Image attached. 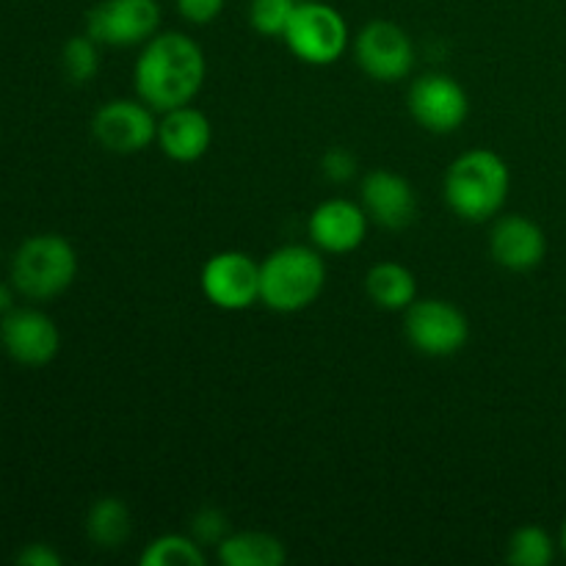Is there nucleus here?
Instances as JSON below:
<instances>
[{
	"mask_svg": "<svg viewBox=\"0 0 566 566\" xmlns=\"http://www.w3.org/2000/svg\"><path fill=\"white\" fill-rule=\"evenodd\" d=\"M175 3L186 22H191V25H210V22L221 17L227 0H175Z\"/></svg>",
	"mask_w": 566,
	"mask_h": 566,
	"instance_id": "obj_26",
	"label": "nucleus"
},
{
	"mask_svg": "<svg viewBox=\"0 0 566 566\" xmlns=\"http://www.w3.org/2000/svg\"><path fill=\"white\" fill-rule=\"evenodd\" d=\"M230 534V523H227V514L219 512L213 506H205L193 514L191 520V536L202 547L216 545L219 547L224 542V536Z\"/></svg>",
	"mask_w": 566,
	"mask_h": 566,
	"instance_id": "obj_24",
	"label": "nucleus"
},
{
	"mask_svg": "<svg viewBox=\"0 0 566 566\" xmlns=\"http://www.w3.org/2000/svg\"><path fill=\"white\" fill-rule=\"evenodd\" d=\"M354 59L370 81L396 83L412 72L415 42L396 22L374 20L354 39Z\"/></svg>",
	"mask_w": 566,
	"mask_h": 566,
	"instance_id": "obj_10",
	"label": "nucleus"
},
{
	"mask_svg": "<svg viewBox=\"0 0 566 566\" xmlns=\"http://www.w3.org/2000/svg\"><path fill=\"white\" fill-rule=\"evenodd\" d=\"M490 254L501 269L525 274L542 265L547 254V235L525 216H503L490 232Z\"/></svg>",
	"mask_w": 566,
	"mask_h": 566,
	"instance_id": "obj_15",
	"label": "nucleus"
},
{
	"mask_svg": "<svg viewBox=\"0 0 566 566\" xmlns=\"http://www.w3.org/2000/svg\"><path fill=\"white\" fill-rule=\"evenodd\" d=\"M370 219L359 202L346 197L324 199L307 219V235L324 254L357 252L368 238Z\"/></svg>",
	"mask_w": 566,
	"mask_h": 566,
	"instance_id": "obj_14",
	"label": "nucleus"
},
{
	"mask_svg": "<svg viewBox=\"0 0 566 566\" xmlns=\"http://www.w3.org/2000/svg\"><path fill=\"white\" fill-rule=\"evenodd\" d=\"M298 0H249V25L269 39H282Z\"/></svg>",
	"mask_w": 566,
	"mask_h": 566,
	"instance_id": "obj_23",
	"label": "nucleus"
},
{
	"mask_svg": "<svg viewBox=\"0 0 566 566\" xmlns=\"http://www.w3.org/2000/svg\"><path fill=\"white\" fill-rule=\"evenodd\" d=\"M17 564L22 566H61V556L44 542H33L17 553Z\"/></svg>",
	"mask_w": 566,
	"mask_h": 566,
	"instance_id": "obj_27",
	"label": "nucleus"
},
{
	"mask_svg": "<svg viewBox=\"0 0 566 566\" xmlns=\"http://www.w3.org/2000/svg\"><path fill=\"white\" fill-rule=\"evenodd\" d=\"M92 136L116 155H138L158 138V116L144 99H111L92 119Z\"/></svg>",
	"mask_w": 566,
	"mask_h": 566,
	"instance_id": "obj_11",
	"label": "nucleus"
},
{
	"mask_svg": "<svg viewBox=\"0 0 566 566\" xmlns=\"http://www.w3.org/2000/svg\"><path fill=\"white\" fill-rule=\"evenodd\" d=\"M562 551L566 553V523H564V528H562Z\"/></svg>",
	"mask_w": 566,
	"mask_h": 566,
	"instance_id": "obj_29",
	"label": "nucleus"
},
{
	"mask_svg": "<svg viewBox=\"0 0 566 566\" xmlns=\"http://www.w3.org/2000/svg\"><path fill=\"white\" fill-rule=\"evenodd\" d=\"M0 346L22 368H44L61 352V332L48 313L14 307L0 315Z\"/></svg>",
	"mask_w": 566,
	"mask_h": 566,
	"instance_id": "obj_12",
	"label": "nucleus"
},
{
	"mask_svg": "<svg viewBox=\"0 0 566 566\" xmlns=\"http://www.w3.org/2000/svg\"><path fill=\"white\" fill-rule=\"evenodd\" d=\"M512 191V169L495 149L475 147L459 155L446 171V202L462 221L495 219Z\"/></svg>",
	"mask_w": 566,
	"mask_h": 566,
	"instance_id": "obj_2",
	"label": "nucleus"
},
{
	"mask_svg": "<svg viewBox=\"0 0 566 566\" xmlns=\"http://www.w3.org/2000/svg\"><path fill=\"white\" fill-rule=\"evenodd\" d=\"M142 566H205V547L191 534H164L142 553Z\"/></svg>",
	"mask_w": 566,
	"mask_h": 566,
	"instance_id": "obj_20",
	"label": "nucleus"
},
{
	"mask_svg": "<svg viewBox=\"0 0 566 566\" xmlns=\"http://www.w3.org/2000/svg\"><path fill=\"white\" fill-rule=\"evenodd\" d=\"M61 66L75 86H86L99 72V44L88 33L66 39L64 50H61Z\"/></svg>",
	"mask_w": 566,
	"mask_h": 566,
	"instance_id": "obj_22",
	"label": "nucleus"
},
{
	"mask_svg": "<svg viewBox=\"0 0 566 566\" xmlns=\"http://www.w3.org/2000/svg\"><path fill=\"white\" fill-rule=\"evenodd\" d=\"M14 296H17V287L9 285V282H0V315H6L9 310H14Z\"/></svg>",
	"mask_w": 566,
	"mask_h": 566,
	"instance_id": "obj_28",
	"label": "nucleus"
},
{
	"mask_svg": "<svg viewBox=\"0 0 566 566\" xmlns=\"http://www.w3.org/2000/svg\"><path fill=\"white\" fill-rule=\"evenodd\" d=\"M208 77V61L197 39L182 31H158L147 44H142L133 83L138 99L155 114H166L180 105H191L199 97Z\"/></svg>",
	"mask_w": 566,
	"mask_h": 566,
	"instance_id": "obj_1",
	"label": "nucleus"
},
{
	"mask_svg": "<svg viewBox=\"0 0 566 566\" xmlns=\"http://www.w3.org/2000/svg\"><path fill=\"white\" fill-rule=\"evenodd\" d=\"M321 175H324V180L343 186V182L354 180V175H357V158L343 147L329 149V153L321 158Z\"/></svg>",
	"mask_w": 566,
	"mask_h": 566,
	"instance_id": "obj_25",
	"label": "nucleus"
},
{
	"mask_svg": "<svg viewBox=\"0 0 566 566\" xmlns=\"http://www.w3.org/2000/svg\"><path fill=\"white\" fill-rule=\"evenodd\" d=\"M359 205L374 224L390 232L407 230L418 219V193L412 182L390 169H374L363 177Z\"/></svg>",
	"mask_w": 566,
	"mask_h": 566,
	"instance_id": "obj_13",
	"label": "nucleus"
},
{
	"mask_svg": "<svg viewBox=\"0 0 566 566\" xmlns=\"http://www.w3.org/2000/svg\"><path fill=\"white\" fill-rule=\"evenodd\" d=\"M155 144L175 164H193L213 144V125L193 103L180 105V108L160 114Z\"/></svg>",
	"mask_w": 566,
	"mask_h": 566,
	"instance_id": "obj_16",
	"label": "nucleus"
},
{
	"mask_svg": "<svg viewBox=\"0 0 566 566\" xmlns=\"http://www.w3.org/2000/svg\"><path fill=\"white\" fill-rule=\"evenodd\" d=\"M403 335L426 357H453L470 340V321L446 298H418L403 313Z\"/></svg>",
	"mask_w": 566,
	"mask_h": 566,
	"instance_id": "obj_6",
	"label": "nucleus"
},
{
	"mask_svg": "<svg viewBox=\"0 0 566 566\" xmlns=\"http://www.w3.org/2000/svg\"><path fill=\"white\" fill-rule=\"evenodd\" d=\"M407 108L423 130L448 136L468 122L470 97L457 77L446 72H426L409 86Z\"/></svg>",
	"mask_w": 566,
	"mask_h": 566,
	"instance_id": "obj_8",
	"label": "nucleus"
},
{
	"mask_svg": "<svg viewBox=\"0 0 566 566\" xmlns=\"http://www.w3.org/2000/svg\"><path fill=\"white\" fill-rule=\"evenodd\" d=\"M216 551H219V562L224 566H280L287 558L282 539H276L274 534H265V531L227 534Z\"/></svg>",
	"mask_w": 566,
	"mask_h": 566,
	"instance_id": "obj_18",
	"label": "nucleus"
},
{
	"mask_svg": "<svg viewBox=\"0 0 566 566\" xmlns=\"http://www.w3.org/2000/svg\"><path fill=\"white\" fill-rule=\"evenodd\" d=\"M205 298L227 313H241L260 302V263L247 252L224 249L202 265Z\"/></svg>",
	"mask_w": 566,
	"mask_h": 566,
	"instance_id": "obj_9",
	"label": "nucleus"
},
{
	"mask_svg": "<svg viewBox=\"0 0 566 566\" xmlns=\"http://www.w3.org/2000/svg\"><path fill=\"white\" fill-rule=\"evenodd\" d=\"M326 287L324 252L304 243L274 249L260 263V302L274 313H302Z\"/></svg>",
	"mask_w": 566,
	"mask_h": 566,
	"instance_id": "obj_3",
	"label": "nucleus"
},
{
	"mask_svg": "<svg viewBox=\"0 0 566 566\" xmlns=\"http://www.w3.org/2000/svg\"><path fill=\"white\" fill-rule=\"evenodd\" d=\"M133 534V514L122 497H99L86 512V536L103 551H116Z\"/></svg>",
	"mask_w": 566,
	"mask_h": 566,
	"instance_id": "obj_19",
	"label": "nucleus"
},
{
	"mask_svg": "<svg viewBox=\"0 0 566 566\" xmlns=\"http://www.w3.org/2000/svg\"><path fill=\"white\" fill-rule=\"evenodd\" d=\"M556 558V542L539 525H523L509 539L506 562L514 566H547Z\"/></svg>",
	"mask_w": 566,
	"mask_h": 566,
	"instance_id": "obj_21",
	"label": "nucleus"
},
{
	"mask_svg": "<svg viewBox=\"0 0 566 566\" xmlns=\"http://www.w3.org/2000/svg\"><path fill=\"white\" fill-rule=\"evenodd\" d=\"M11 285L28 302H50L70 291L77 276V252L59 232L25 238L11 254Z\"/></svg>",
	"mask_w": 566,
	"mask_h": 566,
	"instance_id": "obj_4",
	"label": "nucleus"
},
{
	"mask_svg": "<svg viewBox=\"0 0 566 566\" xmlns=\"http://www.w3.org/2000/svg\"><path fill=\"white\" fill-rule=\"evenodd\" d=\"M158 31V0H99L86 11V33L99 48H138Z\"/></svg>",
	"mask_w": 566,
	"mask_h": 566,
	"instance_id": "obj_7",
	"label": "nucleus"
},
{
	"mask_svg": "<svg viewBox=\"0 0 566 566\" xmlns=\"http://www.w3.org/2000/svg\"><path fill=\"white\" fill-rule=\"evenodd\" d=\"M285 44L310 66H329L348 50V22L324 0H298L285 31Z\"/></svg>",
	"mask_w": 566,
	"mask_h": 566,
	"instance_id": "obj_5",
	"label": "nucleus"
},
{
	"mask_svg": "<svg viewBox=\"0 0 566 566\" xmlns=\"http://www.w3.org/2000/svg\"><path fill=\"white\" fill-rule=\"evenodd\" d=\"M365 293L387 313H407L418 302V276L407 265L385 260L365 274Z\"/></svg>",
	"mask_w": 566,
	"mask_h": 566,
	"instance_id": "obj_17",
	"label": "nucleus"
}]
</instances>
